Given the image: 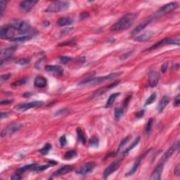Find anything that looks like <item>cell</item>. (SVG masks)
<instances>
[{"instance_id":"1","label":"cell","mask_w":180,"mask_h":180,"mask_svg":"<svg viewBox=\"0 0 180 180\" xmlns=\"http://www.w3.org/2000/svg\"><path fill=\"white\" fill-rule=\"evenodd\" d=\"M138 17L137 13H129L125 14L118 22L110 27L111 31H121L128 29L132 25L134 21L137 20Z\"/></svg>"},{"instance_id":"2","label":"cell","mask_w":180,"mask_h":180,"mask_svg":"<svg viewBox=\"0 0 180 180\" xmlns=\"http://www.w3.org/2000/svg\"><path fill=\"white\" fill-rule=\"evenodd\" d=\"M122 75V72H112V73H110L109 75H106V76L98 77V78H90V79L83 80V81L78 83V84L79 85H94V84H99V83L114 79V78H118V77H120Z\"/></svg>"},{"instance_id":"3","label":"cell","mask_w":180,"mask_h":180,"mask_svg":"<svg viewBox=\"0 0 180 180\" xmlns=\"http://www.w3.org/2000/svg\"><path fill=\"white\" fill-rule=\"evenodd\" d=\"M70 7V2L67 1H57L51 3L49 7L45 11V13H53L63 12L68 9Z\"/></svg>"},{"instance_id":"4","label":"cell","mask_w":180,"mask_h":180,"mask_svg":"<svg viewBox=\"0 0 180 180\" xmlns=\"http://www.w3.org/2000/svg\"><path fill=\"white\" fill-rule=\"evenodd\" d=\"M16 28L12 25L1 27L0 29V37L6 40H12L16 35Z\"/></svg>"},{"instance_id":"5","label":"cell","mask_w":180,"mask_h":180,"mask_svg":"<svg viewBox=\"0 0 180 180\" xmlns=\"http://www.w3.org/2000/svg\"><path fill=\"white\" fill-rule=\"evenodd\" d=\"M22 128V125L18 122H11L8 126L1 131V137H7L14 134L15 132H18Z\"/></svg>"},{"instance_id":"6","label":"cell","mask_w":180,"mask_h":180,"mask_svg":"<svg viewBox=\"0 0 180 180\" xmlns=\"http://www.w3.org/2000/svg\"><path fill=\"white\" fill-rule=\"evenodd\" d=\"M165 45H176L179 46V38H165L159 41L158 42L155 43L153 46H150L149 48L146 49V51H152L154 49L159 48L160 46H164Z\"/></svg>"},{"instance_id":"7","label":"cell","mask_w":180,"mask_h":180,"mask_svg":"<svg viewBox=\"0 0 180 180\" xmlns=\"http://www.w3.org/2000/svg\"><path fill=\"white\" fill-rule=\"evenodd\" d=\"M44 104L43 101H32L29 103H25V104H18L15 106V109L18 111L24 112L25 110H28L33 108H38V107L42 106Z\"/></svg>"},{"instance_id":"8","label":"cell","mask_w":180,"mask_h":180,"mask_svg":"<svg viewBox=\"0 0 180 180\" xmlns=\"http://www.w3.org/2000/svg\"><path fill=\"white\" fill-rule=\"evenodd\" d=\"M156 19H158V16L155 14L148 17L147 19H146L144 21H142L139 25H137V26L132 30V35H135L139 34L141 31L144 30V28H146V27H147L151 22H153V21L155 20Z\"/></svg>"},{"instance_id":"9","label":"cell","mask_w":180,"mask_h":180,"mask_svg":"<svg viewBox=\"0 0 180 180\" xmlns=\"http://www.w3.org/2000/svg\"><path fill=\"white\" fill-rule=\"evenodd\" d=\"M121 161H122V159H118L114 160L113 163H110L109 165H108V167L105 169V170H104V175H103L104 179H107L112 173L116 172V171L120 167L121 165Z\"/></svg>"},{"instance_id":"10","label":"cell","mask_w":180,"mask_h":180,"mask_svg":"<svg viewBox=\"0 0 180 180\" xmlns=\"http://www.w3.org/2000/svg\"><path fill=\"white\" fill-rule=\"evenodd\" d=\"M179 7V4L177 2H171L169 4H165L163 7H162L158 11L155 15L158 17L163 16V15H165L167 13H170L173 10L176 9L177 8Z\"/></svg>"},{"instance_id":"11","label":"cell","mask_w":180,"mask_h":180,"mask_svg":"<svg viewBox=\"0 0 180 180\" xmlns=\"http://www.w3.org/2000/svg\"><path fill=\"white\" fill-rule=\"evenodd\" d=\"M95 167L94 162H87V163H84L78 170H76V173L78 175H82V176H85L87 174L90 173L93 170V169Z\"/></svg>"},{"instance_id":"12","label":"cell","mask_w":180,"mask_h":180,"mask_svg":"<svg viewBox=\"0 0 180 180\" xmlns=\"http://www.w3.org/2000/svg\"><path fill=\"white\" fill-rule=\"evenodd\" d=\"M150 151H151V149H149V150L146 151L144 153H143V154H142L141 155H140L139 157H138V158H137V159H136L135 161H134L133 166L131 167V169H130V170L128 171V172H127L126 174H125V176H130V175H133V174H134V172H135L137 170V169H138L139 166L140 165V164H141V161L143 159H144L145 157H146V155H147L149 153Z\"/></svg>"},{"instance_id":"13","label":"cell","mask_w":180,"mask_h":180,"mask_svg":"<svg viewBox=\"0 0 180 180\" xmlns=\"http://www.w3.org/2000/svg\"><path fill=\"white\" fill-rule=\"evenodd\" d=\"M120 80H118V81L114 82L112 83V84H108V85L105 86V87H101V88L96 90V92H94L93 94H92V96H91L90 99H93V98H95V97H97V96H101V95H102L103 94L108 92V91L110 90V89L114 88L115 87H116V86H117L118 84H120Z\"/></svg>"},{"instance_id":"14","label":"cell","mask_w":180,"mask_h":180,"mask_svg":"<svg viewBox=\"0 0 180 180\" xmlns=\"http://www.w3.org/2000/svg\"><path fill=\"white\" fill-rule=\"evenodd\" d=\"M15 53V49L13 47L11 48H7V49H1V65L4 63V61H8L13 58Z\"/></svg>"},{"instance_id":"15","label":"cell","mask_w":180,"mask_h":180,"mask_svg":"<svg viewBox=\"0 0 180 180\" xmlns=\"http://www.w3.org/2000/svg\"><path fill=\"white\" fill-rule=\"evenodd\" d=\"M179 141H178L177 143H174V144L172 145V146L170 148V149H169L168 150H167L165 153V154L163 155V156L162 157L161 160H160V163H163V164H164V163H165V162L167 161V160H168L172 155H173L174 153H175V151L177 150V149L179 148Z\"/></svg>"},{"instance_id":"16","label":"cell","mask_w":180,"mask_h":180,"mask_svg":"<svg viewBox=\"0 0 180 180\" xmlns=\"http://www.w3.org/2000/svg\"><path fill=\"white\" fill-rule=\"evenodd\" d=\"M37 3V1H33V0H26V1H21L19 4V8L22 12L26 13L30 11L31 9Z\"/></svg>"},{"instance_id":"17","label":"cell","mask_w":180,"mask_h":180,"mask_svg":"<svg viewBox=\"0 0 180 180\" xmlns=\"http://www.w3.org/2000/svg\"><path fill=\"white\" fill-rule=\"evenodd\" d=\"M160 80V75L155 71H152L149 74V84L151 87H155Z\"/></svg>"},{"instance_id":"18","label":"cell","mask_w":180,"mask_h":180,"mask_svg":"<svg viewBox=\"0 0 180 180\" xmlns=\"http://www.w3.org/2000/svg\"><path fill=\"white\" fill-rule=\"evenodd\" d=\"M163 167H164V164L160 163L155 168L153 173L151 174L150 177L151 180H159L161 178V173L163 172Z\"/></svg>"},{"instance_id":"19","label":"cell","mask_w":180,"mask_h":180,"mask_svg":"<svg viewBox=\"0 0 180 180\" xmlns=\"http://www.w3.org/2000/svg\"><path fill=\"white\" fill-rule=\"evenodd\" d=\"M153 32L151 31V30H148L146 33H143V34L141 35L139 37H136V38L134 39V41H135L136 42H146V41H148L149 39L151 38V37H153Z\"/></svg>"},{"instance_id":"20","label":"cell","mask_w":180,"mask_h":180,"mask_svg":"<svg viewBox=\"0 0 180 180\" xmlns=\"http://www.w3.org/2000/svg\"><path fill=\"white\" fill-rule=\"evenodd\" d=\"M45 70L47 72H54L58 75H60L63 73V68L58 66H53V65H47L45 67Z\"/></svg>"},{"instance_id":"21","label":"cell","mask_w":180,"mask_h":180,"mask_svg":"<svg viewBox=\"0 0 180 180\" xmlns=\"http://www.w3.org/2000/svg\"><path fill=\"white\" fill-rule=\"evenodd\" d=\"M30 28V23L27 21H21L20 24H19V27L17 28L18 33L19 34H24V33H27Z\"/></svg>"},{"instance_id":"22","label":"cell","mask_w":180,"mask_h":180,"mask_svg":"<svg viewBox=\"0 0 180 180\" xmlns=\"http://www.w3.org/2000/svg\"><path fill=\"white\" fill-rule=\"evenodd\" d=\"M34 84L37 88H44L47 84V80L43 76H37L35 79Z\"/></svg>"},{"instance_id":"23","label":"cell","mask_w":180,"mask_h":180,"mask_svg":"<svg viewBox=\"0 0 180 180\" xmlns=\"http://www.w3.org/2000/svg\"><path fill=\"white\" fill-rule=\"evenodd\" d=\"M73 167L71 165H65L63 167H60L58 170H57L53 174V176H60V175H63L65 174H67L70 172L71 170H72Z\"/></svg>"},{"instance_id":"24","label":"cell","mask_w":180,"mask_h":180,"mask_svg":"<svg viewBox=\"0 0 180 180\" xmlns=\"http://www.w3.org/2000/svg\"><path fill=\"white\" fill-rule=\"evenodd\" d=\"M170 97L168 96H163V98H162L161 101H160L159 104H158V108H157V110H158V111L159 112V113H160L162 111H163V110L165 108V107L167 106V104L170 103Z\"/></svg>"},{"instance_id":"25","label":"cell","mask_w":180,"mask_h":180,"mask_svg":"<svg viewBox=\"0 0 180 180\" xmlns=\"http://www.w3.org/2000/svg\"><path fill=\"white\" fill-rule=\"evenodd\" d=\"M73 21L72 19L69 17H62L58 19L56 23L58 26L63 27V26H66V25H71Z\"/></svg>"},{"instance_id":"26","label":"cell","mask_w":180,"mask_h":180,"mask_svg":"<svg viewBox=\"0 0 180 180\" xmlns=\"http://www.w3.org/2000/svg\"><path fill=\"white\" fill-rule=\"evenodd\" d=\"M37 165V163H32V164H30V165H25L23 166V167H21V168H19V170H18L17 171H16V173L19 174V175H22L23 172H25V171L30 170V169H33L35 167L36 165Z\"/></svg>"},{"instance_id":"27","label":"cell","mask_w":180,"mask_h":180,"mask_svg":"<svg viewBox=\"0 0 180 180\" xmlns=\"http://www.w3.org/2000/svg\"><path fill=\"white\" fill-rule=\"evenodd\" d=\"M120 94L118 92V93H114V94H113L110 95V97L108 98V101H107L106 104V108H108V107H110V106H111L112 104L114 103V101H116V99H117V97Z\"/></svg>"},{"instance_id":"28","label":"cell","mask_w":180,"mask_h":180,"mask_svg":"<svg viewBox=\"0 0 180 180\" xmlns=\"http://www.w3.org/2000/svg\"><path fill=\"white\" fill-rule=\"evenodd\" d=\"M140 140H141V138H140V137H137V138L136 139L134 140V141H133L132 143H131V145H130V146H129V147L127 148L126 150H125V151H124V152H123V154H124V155H126V154H128V153H129L130 151L132 150V149H134V148L135 147V146H137V145L139 143Z\"/></svg>"},{"instance_id":"29","label":"cell","mask_w":180,"mask_h":180,"mask_svg":"<svg viewBox=\"0 0 180 180\" xmlns=\"http://www.w3.org/2000/svg\"><path fill=\"white\" fill-rule=\"evenodd\" d=\"M77 131V134H78V139L82 143L84 144L86 143V138H85V136H84V132H82V130H81L80 128H78L76 130Z\"/></svg>"},{"instance_id":"30","label":"cell","mask_w":180,"mask_h":180,"mask_svg":"<svg viewBox=\"0 0 180 180\" xmlns=\"http://www.w3.org/2000/svg\"><path fill=\"white\" fill-rule=\"evenodd\" d=\"M77 155H78V154H77L76 151L74 150H70L66 152L63 157H64L65 160H71L75 158Z\"/></svg>"},{"instance_id":"31","label":"cell","mask_w":180,"mask_h":180,"mask_svg":"<svg viewBox=\"0 0 180 180\" xmlns=\"http://www.w3.org/2000/svg\"><path fill=\"white\" fill-rule=\"evenodd\" d=\"M31 38H32V36L24 35V36H22V37H16V38L12 39V40H11V41L13 42H26V41L30 40Z\"/></svg>"},{"instance_id":"32","label":"cell","mask_w":180,"mask_h":180,"mask_svg":"<svg viewBox=\"0 0 180 180\" xmlns=\"http://www.w3.org/2000/svg\"><path fill=\"white\" fill-rule=\"evenodd\" d=\"M51 149V145L50 144V143H46V144L44 146V147L40 149V153L42 154V155H47Z\"/></svg>"},{"instance_id":"33","label":"cell","mask_w":180,"mask_h":180,"mask_svg":"<svg viewBox=\"0 0 180 180\" xmlns=\"http://www.w3.org/2000/svg\"><path fill=\"white\" fill-rule=\"evenodd\" d=\"M123 114V108H120V107H116L114 110V115L115 118L116 120H118L120 118L121 116Z\"/></svg>"},{"instance_id":"34","label":"cell","mask_w":180,"mask_h":180,"mask_svg":"<svg viewBox=\"0 0 180 180\" xmlns=\"http://www.w3.org/2000/svg\"><path fill=\"white\" fill-rule=\"evenodd\" d=\"M154 120L153 118H150L148 121V123L146 124V129H145V132L147 134H150L151 131H152V127H153V124Z\"/></svg>"},{"instance_id":"35","label":"cell","mask_w":180,"mask_h":180,"mask_svg":"<svg viewBox=\"0 0 180 180\" xmlns=\"http://www.w3.org/2000/svg\"><path fill=\"white\" fill-rule=\"evenodd\" d=\"M156 97H157V94L155 93V92L153 93L152 94H151V96H149V97L147 99H146V102H145V104H144L145 106H149V105H150V104H153V103L154 101H155V99H156Z\"/></svg>"},{"instance_id":"36","label":"cell","mask_w":180,"mask_h":180,"mask_svg":"<svg viewBox=\"0 0 180 180\" xmlns=\"http://www.w3.org/2000/svg\"><path fill=\"white\" fill-rule=\"evenodd\" d=\"M7 1H0V16L2 17L3 14H4V10H5L6 7L7 5Z\"/></svg>"},{"instance_id":"37","label":"cell","mask_w":180,"mask_h":180,"mask_svg":"<svg viewBox=\"0 0 180 180\" xmlns=\"http://www.w3.org/2000/svg\"><path fill=\"white\" fill-rule=\"evenodd\" d=\"M90 144L92 147H98L99 145V139L96 137H92V139L90 141Z\"/></svg>"},{"instance_id":"38","label":"cell","mask_w":180,"mask_h":180,"mask_svg":"<svg viewBox=\"0 0 180 180\" xmlns=\"http://www.w3.org/2000/svg\"><path fill=\"white\" fill-rule=\"evenodd\" d=\"M49 167H50L49 165H45L39 166V167H35L33 169V170L35 172H42V171L46 170V169L49 168Z\"/></svg>"},{"instance_id":"39","label":"cell","mask_w":180,"mask_h":180,"mask_svg":"<svg viewBox=\"0 0 180 180\" xmlns=\"http://www.w3.org/2000/svg\"><path fill=\"white\" fill-rule=\"evenodd\" d=\"M131 138H132V137L131 136H128V137H126V138H125L122 141L120 142V145H119V147H118V151H120V149H122V147H123L124 146H125V144H126L127 143H128V141H129L131 139Z\"/></svg>"},{"instance_id":"40","label":"cell","mask_w":180,"mask_h":180,"mask_svg":"<svg viewBox=\"0 0 180 180\" xmlns=\"http://www.w3.org/2000/svg\"><path fill=\"white\" fill-rule=\"evenodd\" d=\"M71 60V58L70 56H62L59 57V61L62 64H66L68 62H70Z\"/></svg>"},{"instance_id":"41","label":"cell","mask_w":180,"mask_h":180,"mask_svg":"<svg viewBox=\"0 0 180 180\" xmlns=\"http://www.w3.org/2000/svg\"><path fill=\"white\" fill-rule=\"evenodd\" d=\"M27 82V80L25 79V78H24V79H21L19 80H17V81L14 82L12 84V86H13V87L21 86V85H22V84H25V82Z\"/></svg>"},{"instance_id":"42","label":"cell","mask_w":180,"mask_h":180,"mask_svg":"<svg viewBox=\"0 0 180 180\" xmlns=\"http://www.w3.org/2000/svg\"><path fill=\"white\" fill-rule=\"evenodd\" d=\"M29 63H30V59H28V58H21V59L16 61V63L19 65H21V66H25V65L28 64Z\"/></svg>"},{"instance_id":"43","label":"cell","mask_w":180,"mask_h":180,"mask_svg":"<svg viewBox=\"0 0 180 180\" xmlns=\"http://www.w3.org/2000/svg\"><path fill=\"white\" fill-rule=\"evenodd\" d=\"M134 51H130V52H128V53H126V54H123V55H122V56H121L120 57V59L121 60H126L127 58H130V57L133 54H134Z\"/></svg>"},{"instance_id":"44","label":"cell","mask_w":180,"mask_h":180,"mask_svg":"<svg viewBox=\"0 0 180 180\" xmlns=\"http://www.w3.org/2000/svg\"><path fill=\"white\" fill-rule=\"evenodd\" d=\"M59 142H60V144L62 147L66 146L67 144V139H66V137L65 135H63L62 137H60V139H59Z\"/></svg>"},{"instance_id":"45","label":"cell","mask_w":180,"mask_h":180,"mask_svg":"<svg viewBox=\"0 0 180 180\" xmlns=\"http://www.w3.org/2000/svg\"><path fill=\"white\" fill-rule=\"evenodd\" d=\"M68 112V110L67 109V108H63V109L62 110H58V111L56 112L55 113V116H61V115H64V114H66V113Z\"/></svg>"},{"instance_id":"46","label":"cell","mask_w":180,"mask_h":180,"mask_svg":"<svg viewBox=\"0 0 180 180\" xmlns=\"http://www.w3.org/2000/svg\"><path fill=\"white\" fill-rule=\"evenodd\" d=\"M167 68H168V63L167 62H165L163 65H162L161 67V71L163 73H165L167 70Z\"/></svg>"},{"instance_id":"47","label":"cell","mask_w":180,"mask_h":180,"mask_svg":"<svg viewBox=\"0 0 180 180\" xmlns=\"http://www.w3.org/2000/svg\"><path fill=\"white\" fill-rule=\"evenodd\" d=\"M21 178H22V176H21V175H19V174L15 172V173L13 174V175H12V177H11V179H13V180H19V179H21Z\"/></svg>"},{"instance_id":"48","label":"cell","mask_w":180,"mask_h":180,"mask_svg":"<svg viewBox=\"0 0 180 180\" xmlns=\"http://www.w3.org/2000/svg\"><path fill=\"white\" fill-rule=\"evenodd\" d=\"M11 77V74L10 73H7V74H4V75H2L1 76V81H7Z\"/></svg>"},{"instance_id":"49","label":"cell","mask_w":180,"mask_h":180,"mask_svg":"<svg viewBox=\"0 0 180 180\" xmlns=\"http://www.w3.org/2000/svg\"><path fill=\"white\" fill-rule=\"evenodd\" d=\"M179 104H180V97H179V95H177L176 99H175V102H174V106L177 107V106H178Z\"/></svg>"},{"instance_id":"50","label":"cell","mask_w":180,"mask_h":180,"mask_svg":"<svg viewBox=\"0 0 180 180\" xmlns=\"http://www.w3.org/2000/svg\"><path fill=\"white\" fill-rule=\"evenodd\" d=\"M143 114H144V110H140V111L137 112V113H136V116H137L138 118H141L143 117Z\"/></svg>"},{"instance_id":"51","label":"cell","mask_w":180,"mask_h":180,"mask_svg":"<svg viewBox=\"0 0 180 180\" xmlns=\"http://www.w3.org/2000/svg\"><path fill=\"white\" fill-rule=\"evenodd\" d=\"M89 16H90V14H89L88 13H87V12H83V13H82L81 14H80V19H87V17H89Z\"/></svg>"},{"instance_id":"52","label":"cell","mask_w":180,"mask_h":180,"mask_svg":"<svg viewBox=\"0 0 180 180\" xmlns=\"http://www.w3.org/2000/svg\"><path fill=\"white\" fill-rule=\"evenodd\" d=\"M179 165H177V167L175 168V171H174V174H175V175H177V176H179Z\"/></svg>"},{"instance_id":"53","label":"cell","mask_w":180,"mask_h":180,"mask_svg":"<svg viewBox=\"0 0 180 180\" xmlns=\"http://www.w3.org/2000/svg\"><path fill=\"white\" fill-rule=\"evenodd\" d=\"M75 44V42H73V40L69 41L68 42H64V43H62L61 45H60V46H66V45H73Z\"/></svg>"},{"instance_id":"54","label":"cell","mask_w":180,"mask_h":180,"mask_svg":"<svg viewBox=\"0 0 180 180\" xmlns=\"http://www.w3.org/2000/svg\"><path fill=\"white\" fill-rule=\"evenodd\" d=\"M13 102V100H2L1 101V105H4V104H9Z\"/></svg>"},{"instance_id":"55","label":"cell","mask_w":180,"mask_h":180,"mask_svg":"<svg viewBox=\"0 0 180 180\" xmlns=\"http://www.w3.org/2000/svg\"><path fill=\"white\" fill-rule=\"evenodd\" d=\"M9 117V114L7 113H4V112H1V119L4 118H7Z\"/></svg>"}]
</instances>
